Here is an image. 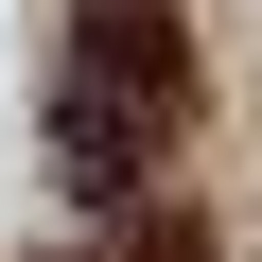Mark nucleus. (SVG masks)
I'll return each instance as SVG.
<instances>
[{
    "label": "nucleus",
    "instance_id": "nucleus-1",
    "mask_svg": "<svg viewBox=\"0 0 262 262\" xmlns=\"http://www.w3.org/2000/svg\"><path fill=\"white\" fill-rule=\"evenodd\" d=\"M192 122V53H175V0H88V88H70V140L122 158V140H175Z\"/></svg>",
    "mask_w": 262,
    "mask_h": 262
}]
</instances>
